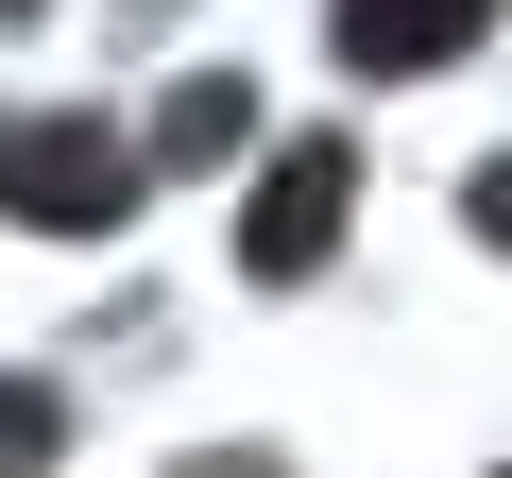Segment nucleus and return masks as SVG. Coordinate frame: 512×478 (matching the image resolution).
I'll use <instances>...</instances> for the list:
<instances>
[{"mask_svg":"<svg viewBox=\"0 0 512 478\" xmlns=\"http://www.w3.org/2000/svg\"><path fill=\"white\" fill-rule=\"evenodd\" d=\"M120 205H137V154H120L103 120H0V222L86 239V222H120Z\"/></svg>","mask_w":512,"mask_h":478,"instance_id":"nucleus-1","label":"nucleus"},{"mask_svg":"<svg viewBox=\"0 0 512 478\" xmlns=\"http://www.w3.org/2000/svg\"><path fill=\"white\" fill-rule=\"evenodd\" d=\"M342 137H291L274 171H256V205H239V274H325V239H342Z\"/></svg>","mask_w":512,"mask_h":478,"instance_id":"nucleus-2","label":"nucleus"},{"mask_svg":"<svg viewBox=\"0 0 512 478\" xmlns=\"http://www.w3.org/2000/svg\"><path fill=\"white\" fill-rule=\"evenodd\" d=\"M478 35V0H342V52L359 69H444Z\"/></svg>","mask_w":512,"mask_h":478,"instance_id":"nucleus-3","label":"nucleus"},{"mask_svg":"<svg viewBox=\"0 0 512 478\" xmlns=\"http://www.w3.org/2000/svg\"><path fill=\"white\" fill-rule=\"evenodd\" d=\"M52 444H69V410L35 376H0V478H52Z\"/></svg>","mask_w":512,"mask_h":478,"instance_id":"nucleus-4","label":"nucleus"},{"mask_svg":"<svg viewBox=\"0 0 512 478\" xmlns=\"http://www.w3.org/2000/svg\"><path fill=\"white\" fill-rule=\"evenodd\" d=\"M171 154H188V171L239 154V86H188V103H171Z\"/></svg>","mask_w":512,"mask_h":478,"instance_id":"nucleus-5","label":"nucleus"},{"mask_svg":"<svg viewBox=\"0 0 512 478\" xmlns=\"http://www.w3.org/2000/svg\"><path fill=\"white\" fill-rule=\"evenodd\" d=\"M478 239H495V257H512V171H478Z\"/></svg>","mask_w":512,"mask_h":478,"instance_id":"nucleus-6","label":"nucleus"}]
</instances>
